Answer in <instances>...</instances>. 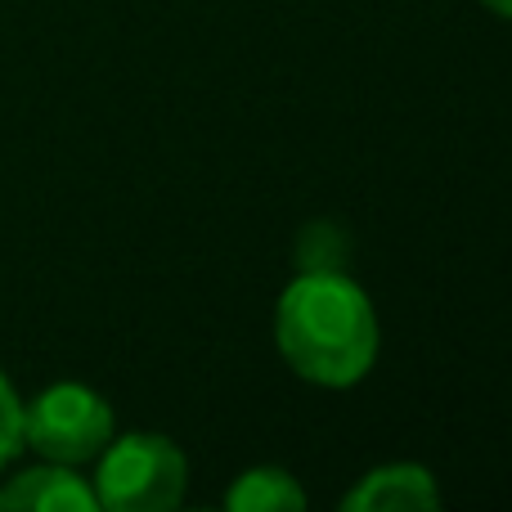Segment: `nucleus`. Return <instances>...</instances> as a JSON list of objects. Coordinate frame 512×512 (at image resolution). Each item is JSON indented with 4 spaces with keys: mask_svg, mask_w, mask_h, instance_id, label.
I'll use <instances>...</instances> for the list:
<instances>
[{
    "mask_svg": "<svg viewBox=\"0 0 512 512\" xmlns=\"http://www.w3.org/2000/svg\"><path fill=\"white\" fill-rule=\"evenodd\" d=\"M274 342L297 378L355 387L378 360V310L346 270H301L274 306Z\"/></svg>",
    "mask_w": 512,
    "mask_h": 512,
    "instance_id": "1",
    "label": "nucleus"
},
{
    "mask_svg": "<svg viewBox=\"0 0 512 512\" xmlns=\"http://www.w3.org/2000/svg\"><path fill=\"white\" fill-rule=\"evenodd\" d=\"M189 463L158 432H126L99 450L95 499L108 512H171L185 499Z\"/></svg>",
    "mask_w": 512,
    "mask_h": 512,
    "instance_id": "2",
    "label": "nucleus"
},
{
    "mask_svg": "<svg viewBox=\"0 0 512 512\" xmlns=\"http://www.w3.org/2000/svg\"><path fill=\"white\" fill-rule=\"evenodd\" d=\"M108 441H113V409L81 382H54L32 405H23V445H32L50 463L77 468L99 459Z\"/></svg>",
    "mask_w": 512,
    "mask_h": 512,
    "instance_id": "3",
    "label": "nucleus"
},
{
    "mask_svg": "<svg viewBox=\"0 0 512 512\" xmlns=\"http://www.w3.org/2000/svg\"><path fill=\"white\" fill-rule=\"evenodd\" d=\"M346 512H432L441 508L436 477L423 463H387L360 477L351 495H342Z\"/></svg>",
    "mask_w": 512,
    "mask_h": 512,
    "instance_id": "4",
    "label": "nucleus"
},
{
    "mask_svg": "<svg viewBox=\"0 0 512 512\" xmlns=\"http://www.w3.org/2000/svg\"><path fill=\"white\" fill-rule=\"evenodd\" d=\"M95 486L63 463L27 468L0 486V512H95Z\"/></svg>",
    "mask_w": 512,
    "mask_h": 512,
    "instance_id": "5",
    "label": "nucleus"
},
{
    "mask_svg": "<svg viewBox=\"0 0 512 512\" xmlns=\"http://www.w3.org/2000/svg\"><path fill=\"white\" fill-rule=\"evenodd\" d=\"M230 512H297L306 508V490L283 468H248L230 490H225Z\"/></svg>",
    "mask_w": 512,
    "mask_h": 512,
    "instance_id": "6",
    "label": "nucleus"
},
{
    "mask_svg": "<svg viewBox=\"0 0 512 512\" xmlns=\"http://www.w3.org/2000/svg\"><path fill=\"white\" fill-rule=\"evenodd\" d=\"M346 243L333 225H310L301 234V270H342Z\"/></svg>",
    "mask_w": 512,
    "mask_h": 512,
    "instance_id": "7",
    "label": "nucleus"
},
{
    "mask_svg": "<svg viewBox=\"0 0 512 512\" xmlns=\"http://www.w3.org/2000/svg\"><path fill=\"white\" fill-rule=\"evenodd\" d=\"M23 450V400L9 387V378L0 373V468Z\"/></svg>",
    "mask_w": 512,
    "mask_h": 512,
    "instance_id": "8",
    "label": "nucleus"
},
{
    "mask_svg": "<svg viewBox=\"0 0 512 512\" xmlns=\"http://www.w3.org/2000/svg\"><path fill=\"white\" fill-rule=\"evenodd\" d=\"M481 5H486L490 14H499V18H512V0H481Z\"/></svg>",
    "mask_w": 512,
    "mask_h": 512,
    "instance_id": "9",
    "label": "nucleus"
}]
</instances>
